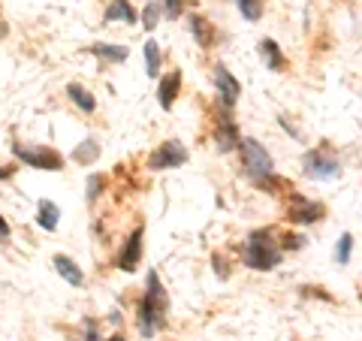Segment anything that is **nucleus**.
Segmentation results:
<instances>
[{
  "instance_id": "4",
  "label": "nucleus",
  "mask_w": 362,
  "mask_h": 341,
  "mask_svg": "<svg viewBox=\"0 0 362 341\" xmlns=\"http://www.w3.org/2000/svg\"><path fill=\"white\" fill-rule=\"evenodd\" d=\"M16 154L28 166H37V169H61V154H54V151H30V149H25V145H16Z\"/></svg>"
},
{
  "instance_id": "22",
  "label": "nucleus",
  "mask_w": 362,
  "mask_h": 341,
  "mask_svg": "<svg viewBox=\"0 0 362 341\" xmlns=\"http://www.w3.org/2000/svg\"><path fill=\"white\" fill-rule=\"evenodd\" d=\"M6 233H9V224H6L4 218H0V236H6Z\"/></svg>"
},
{
  "instance_id": "11",
  "label": "nucleus",
  "mask_w": 362,
  "mask_h": 341,
  "mask_svg": "<svg viewBox=\"0 0 362 341\" xmlns=\"http://www.w3.org/2000/svg\"><path fill=\"white\" fill-rule=\"evenodd\" d=\"M106 18L109 21H115V18H124V21H136V9L127 4V0H115V4H112L109 9H106Z\"/></svg>"
},
{
  "instance_id": "12",
  "label": "nucleus",
  "mask_w": 362,
  "mask_h": 341,
  "mask_svg": "<svg viewBox=\"0 0 362 341\" xmlns=\"http://www.w3.org/2000/svg\"><path fill=\"white\" fill-rule=\"evenodd\" d=\"M58 218H61L58 206H54V202H49V200H42V202H40V224L45 226V230H54V226H58Z\"/></svg>"
},
{
  "instance_id": "1",
  "label": "nucleus",
  "mask_w": 362,
  "mask_h": 341,
  "mask_svg": "<svg viewBox=\"0 0 362 341\" xmlns=\"http://www.w3.org/2000/svg\"><path fill=\"white\" fill-rule=\"evenodd\" d=\"M163 311H166V296L157 275H148V293L139 305V329L142 335H154V329L163 326Z\"/></svg>"
},
{
  "instance_id": "21",
  "label": "nucleus",
  "mask_w": 362,
  "mask_h": 341,
  "mask_svg": "<svg viewBox=\"0 0 362 341\" xmlns=\"http://www.w3.org/2000/svg\"><path fill=\"white\" fill-rule=\"evenodd\" d=\"M157 18H160V6H157V0L154 4H148V9H145V16H142V21H145V28H154L157 25Z\"/></svg>"
},
{
  "instance_id": "19",
  "label": "nucleus",
  "mask_w": 362,
  "mask_h": 341,
  "mask_svg": "<svg viewBox=\"0 0 362 341\" xmlns=\"http://www.w3.org/2000/svg\"><path fill=\"white\" fill-rule=\"evenodd\" d=\"M350 251H354V236H341V242H338V263H347L350 260Z\"/></svg>"
},
{
  "instance_id": "5",
  "label": "nucleus",
  "mask_w": 362,
  "mask_h": 341,
  "mask_svg": "<svg viewBox=\"0 0 362 341\" xmlns=\"http://www.w3.org/2000/svg\"><path fill=\"white\" fill-rule=\"evenodd\" d=\"M305 173H308L311 178H335L338 175V163L326 161L320 151H311V154H305Z\"/></svg>"
},
{
  "instance_id": "14",
  "label": "nucleus",
  "mask_w": 362,
  "mask_h": 341,
  "mask_svg": "<svg viewBox=\"0 0 362 341\" xmlns=\"http://www.w3.org/2000/svg\"><path fill=\"white\" fill-rule=\"evenodd\" d=\"M259 52H263V58H266V64L272 67V70H278V67L284 64V58H281V52H278V45L272 42V40H263V42H259Z\"/></svg>"
},
{
  "instance_id": "8",
  "label": "nucleus",
  "mask_w": 362,
  "mask_h": 341,
  "mask_svg": "<svg viewBox=\"0 0 362 341\" xmlns=\"http://www.w3.org/2000/svg\"><path fill=\"white\" fill-rule=\"evenodd\" d=\"M54 269H58V275L64 278V281H70L73 287H78V284H85V275H82V269H78L70 257H54Z\"/></svg>"
},
{
  "instance_id": "3",
  "label": "nucleus",
  "mask_w": 362,
  "mask_h": 341,
  "mask_svg": "<svg viewBox=\"0 0 362 341\" xmlns=\"http://www.w3.org/2000/svg\"><path fill=\"white\" fill-rule=\"evenodd\" d=\"M242 154H245V163H247V169H251V175L257 181H263V178L272 175V157L266 154V149L257 139H245L242 142Z\"/></svg>"
},
{
  "instance_id": "7",
  "label": "nucleus",
  "mask_w": 362,
  "mask_h": 341,
  "mask_svg": "<svg viewBox=\"0 0 362 341\" xmlns=\"http://www.w3.org/2000/svg\"><path fill=\"white\" fill-rule=\"evenodd\" d=\"M214 79H218V88H221V97L226 100V103H235V100H239V94H242V88H239V82H235V79L230 76L223 70V67H218V73H214Z\"/></svg>"
},
{
  "instance_id": "23",
  "label": "nucleus",
  "mask_w": 362,
  "mask_h": 341,
  "mask_svg": "<svg viewBox=\"0 0 362 341\" xmlns=\"http://www.w3.org/2000/svg\"><path fill=\"white\" fill-rule=\"evenodd\" d=\"M109 341H124V338H118V335H115V338H109Z\"/></svg>"
},
{
  "instance_id": "13",
  "label": "nucleus",
  "mask_w": 362,
  "mask_h": 341,
  "mask_svg": "<svg viewBox=\"0 0 362 341\" xmlns=\"http://www.w3.org/2000/svg\"><path fill=\"white\" fill-rule=\"evenodd\" d=\"M66 94L73 97V103H76V106H82L85 112H94V106H97V103H94V97H90L82 85H76V82H73L70 88H66Z\"/></svg>"
},
{
  "instance_id": "18",
  "label": "nucleus",
  "mask_w": 362,
  "mask_h": 341,
  "mask_svg": "<svg viewBox=\"0 0 362 341\" xmlns=\"http://www.w3.org/2000/svg\"><path fill=\"white\" fill-rule=\"evenodd\" d=\"M323 214V209L320 206H305V209H299V212H293V221L296 224H311V221H317Z\"/></svg>"
},
{
  "instance_id": "20",
  "label": "nucleus",
  "mask_w": 362,
  "mask_h": 341,
  "mask_svg": "<svg viewBox=\"0 0 362 341\" xmlns=\"http://www.w3.org/2000/svg\"><path fill=\"white\" fill-rule=\"evenodd\" d=\"M76 161H78V163H90V161H97V149H94V142H85V149H78V151H76Z\"/></svg>"
},
{
  "instance_id": "15",
  "label": "nucleus",
  "mask_w": 362,
  "mask_h": 341,
  "mask_svg": "<svg viewBox=\"0 0 362 341\" xmlns=\"http://www.w3.org/2000/svg\"><path fill=\"white\" fill-rule=\"evenodd\" d=\"M94 52L103 54V58H109V61H124L127 58V49H124V45H94Z\"/></svg>"
},
{
  "instance_id": "2",
  "label": "nucleus",
  "mask_w": 362,
  "mask_h": 341,
  "mask_svg": "<svg viewBox=\"0 0 362 341\" xmlns=\"http://www.w3.org/2000/svg\"><path fill=\"white\" fill-rule=\"evenodd\" d=\"M272 233L269 230H259L254 233L251 238H247V266L251 269H272L281 260L278 248L269 242Z\"/></svg>"
},
{
  "instance_id": "6",
  "label": "nucleus",
  "mask_w": 362,
  "mask_h": 341,
  "mask_svg": "<svg viewBox=\"0 0 362 341\" xmlns=\"http://www.w3.org/2000/svg\"><path fill=\"white\" fill-rule=\"evenodd\" d=\"M187 161V151L181 149V142H166L160 151L151 157V166L154 169H169V166H178Z\"/></svg>"
},
{
  "instance_id": "17",
  "label": "nucleus",
  "mask_w": 362,
  "mask_h": 341,
  "mask_svg": "<svg viewBox=\"0 0 362 341\" xmlns=\"http://www.w3.org/2000/svg\"><path fill=\"white\" fill-rule=\"evenodd\" d=\"M145 61H148V76L157 79V67H160V52H157V42H154V40L145 45Z\"/></svg>"
},
{
  "instance_id": "10",
  "label": "nucleus",
  "mask_w": 362,
  "mask_h": 341,
  "mask_svg": "<svg viewBox=\"0 0 362 341\" xmlns=\"http://www.w3.org/2000/svg\"><path fill=\"white\" fill-rule=\"evenodd\" d=\"M139 251H142V230H136L130 236V242H127V251H124V257H121V269H133L136 260H139Z\"/></svg>"
},
{
  "instance_id": "16",
  "label": "nucleus",
  "mask_w": 362,
  "mask_h": 341,
  "mask_svg": "<svg viewBox=\"0 0 362 341\" xmlns=\"http://www.w3.org/2000/svg\"><path fill=\"white\" fill-rule=\"evenodd\" d=\"M239 4V9H242V16L247 18V21H254V18H259V13H263V4L259 0H235Z\"/></svg>"
},
{
  "instance_id": "9",
  "label": "nucleus",
  "mask_w": 362,
  "mask_h": 341,
  "mask_svg": "<svg viewBox=\"0 0 362 341\" xmlns=\"http://www.w3.org/2000/svg\"><path fill=\"white\" fill-rule=\"evenodd\" d=\"M178 85H181V73H169L163 82H160V106L163 109L173 106V100L178 94Z\"/></svg>"
}]
</instances>
